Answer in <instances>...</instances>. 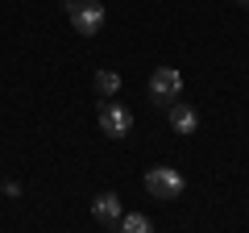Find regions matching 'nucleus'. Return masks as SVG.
Wrapping results in <instances>:
<instances>
[{
	"instance_id": "11",
	"label": "nucleus",
	"mask_w": 249,
	"mask_h": 233,
	"mask_svg": "<svg viewBox=\"0 0 249 233\" xmlns=\"http://www.w3.org/2000/svg\"><path fill=\"white\" fill-rule=\"evenodd\" d=\"M62 4H71V0H62Z\"/></svg>"
},
{
	"instance_id": "1",
	"label": "nucleus",
	"mask_w": 249,
	"mask_h": 233,
	"mask_svg": "<svg viewBox=\"0 0 249 233\" xmlns=\"http://www.w3.org/2000/svg\"><path fill=\"white\" fill-rule=\"evenodd\" d=\"M67 17H71V25H75V34H83V38H96L100 29H104V4L100 0H79V4H67Z\"/></svg>"
},
{
	"instance_id": "2",
	"label": "nucleus",
	"mask_w": 249,
	"mask_h": 233,
	"mask_svg": "<svg viewBox=\"0 0 249 233\" xmlns=\"http://www.w3.org/2000/svg\"><path fill=\"white\" fill-rule=\"evenodd\" d=\"M183 175H178L175 167H150L145 171V192H150L154 200H178L183 196Z\"/></svg>"
},
{
	"instance_id": "3",
	"label": "nucleus",
	"mask_w": 249,
	"mask_h": 233,
	"mask_svg": "<svg viewBox=\"0 0 249 233\" xmlns=\"http://www.w3.org/2000/svg\"><path fill=\"white\" fill-rule=\"evenodd\" d=\"M183 96V75L175 71V67H158V71L150 75V100L154 104H175V100Z\"/></svg>"
},
{
	"instance_id": "6",
	"label": "nucleus",
	"mask_w": 249,
	"mask_h": 233,
	"mask_svg": "<svg viewBox=\"0 0 249 233\" xmlns=\"http://www.w3.org/2000/svg\"><path fill=\"white\" fill-rule=\"evenodd\" d=\"M170 108V129L175 134H183V137H191L199 129V113L191 104H183V100H175V104H166Z\"/></svg>"
},
{
	"instance_id": "8",
	"label": "nucleus",
	"mask_w": 249,
	"mask_h": 233,
	"mask_svg": "<svg viewBox=\"0 0 249 233\" xmlns=\"http://www.w3.org/2000/svg\"><path fill=\"white\" fill-rule=\"evenodd\" d=\"M116 229H124V233H150V216H145V213H121Z\"/></svg>"
},
{
	"instance_id": "9",
	"label": "nucleus",
	"mask_w": 249,
	"mask_h": 233,
	"mask_svg": "<svg viewBox=\"0 0 249 233\" xmlns=\"http://www.w3.org/2000/svg\"><path fill=\"white\" fill-rule=\"evenodd\" d=\"M4 196H9V200H17V196H21V183H13V179H9V183H4Z\"/></svg>"
},
{
	"instance_id": "7",
	"label": "nucleus",
	"mask_w": 249,
	"mask_h": 233,
	"mask_svg": "<svg viewBox=\"0 0 249 233\" xmlns=\"http://www.w3.org/2000/svg\"><path fill=\"white\" fill-rule=\"evenodd\" d=\"M91 83H96V92H100L104 100H112L116 92H121V75L108 71V67H104V71H96V79H91Z\"/></svg>"
},
{
	"instance_id": "4",
	"label": "nucleus",
	"mask_w": 249,
	"mask_h": 233,
	"mask_svg": "<svg viewBox=\"0 0 249 233\" xmlns=\"http://www.w3.org/2000/svg\"><path fill=\"white\" fill-rule=\"evenodd\" d=\"M96 121H100V129H104L108 137H129V134H133V113H129L124 104H112V100L100 104Z\"/></svg>"
},
{
	"instance_id": "10",
	"label": "nucleus",
	"mask_w": 249,
	"mask_h": 233,
	"mask_svg": "<svg viewBox=\"0 0 249 233\" xmlns=\"http://www.w3.org/2000/svg\"><path fill=\"white\" fill-rule=\"evenodd\" d=\"M237 4H249V0H237Z\"/></svg>"
},
{
	"instance_id": "5",
	"label": "nucleus",
	"mask_w": 249,
	"mask_h": 233,
	"mask_svg": "<svg viewBox=\"0 0 249 233\" xmlns=\"http://www.w3.org/2000/svg\"><path fill=\"white\" fill-rule=\"evenodd\" d=\"M91 216H96L104 229H116V221H121V200H116V192H100V196L91 200Z\"/></svg>"
}]
</instances>
